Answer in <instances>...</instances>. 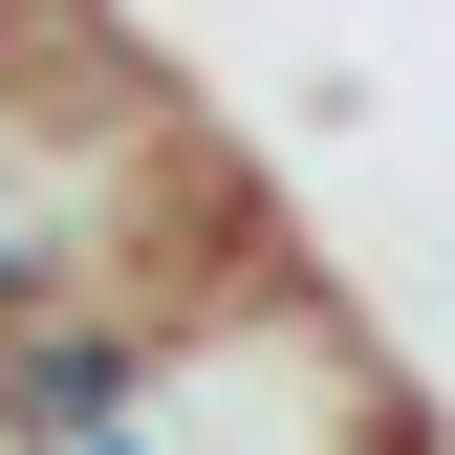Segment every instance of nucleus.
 I'll use <instances>...</instances> for the list:
<instances>
[{
    "label": "nucleus",
    "mask_w": 455,
    "mask_h": 455,
    "mask_svg": "<svg viewBox=\"0 0 455 455\" xmlns=\"http://www.w3.org/2000/svg\"><path fill=\"white\" fill-rule=\"evenodd\" d=\"M0 455H412V369H390L369 282L260 217L174 304L22 325L0 347Z\"/></svg>",
    "instance_id": "obj_1"
},
{
    "label": "nucleus",
    "mask_w": 455,
    "mask_h": 455,
    "mask_svg": "<svg viewBox=\"0 0 455 455\" xmlns=\"http://www.w3.org/2000/svg\"><path fill=\"white\" fill-rule=\"evenodd\" d=\"M44 22H66V0H0V87H22V66H44Z\"/></svg>",
    "instance_id": "obj_2"
}]
</instances>
